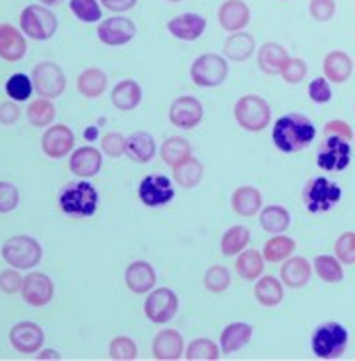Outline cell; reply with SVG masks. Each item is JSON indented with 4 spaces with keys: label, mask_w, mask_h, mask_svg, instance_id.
Here are the masks:
<instances>
[{
    "label": "cell",
    "mask_w": 355,
    "mask_h": 361,
    "mask_svg": "<svg viewBox=\"0 0 355 361\" xmlns=\"http://www.w3.org/2000/svg\"><path fill=\"white\" fill-rule=\"evenodd\" d=\"M315 138V125L307 117L297 115V113L278 118L272 130V140L276 144V148L284 154H293V152L309 148Z\"/></svg>",
    "instance_id": "6da1fadb"
},
{
    "label": "cell",
    "mask_w": 355,
    "mask_h": 361,
    "mask_svg": "<svg viewBox=\"0 0 355 361\" xmlns=\"http://www.w3.org/2000/svg\"><path fill=\"white\" fill-rule=\"evenodd\" d=\"M99 202V195L94 185L87 180H76L66 185L58 195V204L64 214L76 216V218H89L94 216Z\"/></svg>",
    "instance_id": "7a4b0ae2"
},
{
    "label": "cell",
    "mask_w": 355,
    "mask_h": 361,
    "mask_svg": "<svg viewBox=\"0 0 355 361\" xmlns=\"http://www.w3.org/2000/svg\"><path fill=\"white\" fill-rule=\"evenodd\" d=\"M349 334L340 322H323L311 336V348L318 360H338L346 352Z\"/></svg>",
    "instance_id": "3957f363"
},
{
    "label": "cell",
    "mask_w": 355,
    "mask_h": 361,
    "mask_svg": "<svg viewBox=\"0 0 355 361\" xmlns=\"http://www.w3.org/2000/svg\"><path fill=\"white\" fill-rule=\"evenodd\" d=\"M342 198V189L338 183L326 179V177H315L305 185L303 189V202L311 214L328 212L338 204Z\"/></svg>",
    "instance_id": "277c9868"
},
{
    "label": "cell",
    "mask_w": 355,
    "mask_h": 361,
    "mask_svg": "<svg viewBox=\"0 0 355 361\" xmlns=\"http://www.w3.org/2000/svg\"><path fill=\"white\" fill-rule=\"evenodd\" d=\"M235 118L249 133H261L270 125L272 109L268 102L261 95H245L235 103Z\"/></svg>",
    "instance_id": "5b68a950"
},
{
    "label": "cell",
    "mask_w": 355,
    "mask_h": 361,
    "mask_svg": "<svg viewBox=\"0 0 355 361\" xmlns=\"http://www.w3.org/2000/svg\"><path fill=\"white\" fill-rule=\"evenodd\" d=\"M41 257H43L41 245L30 235H14L2 245V259L6 260L10 267L20 268V270L37 267Z\"/></svg>",
    "instance_id": "8992f818"
},
{
    "label": "cell",
    "mask_w": 355,
    "mask_h": 361,
    "mask_svg": "<svg viewBox=\"0 0 355 361\" xmlns=\"http://www.w3.org/2000/svg\"><path fill=\"white\" fill-rule=\"evenodd\" d=\"M229 74V64L225 59L216 53H204L190 64V80L200 87L221 86Z\"/></svg>",
    "instance_id": "52a82bcc"
},
{
    "label": "cell",
    "mask_w": 355,
    "mask_h": 361,
    "mask_svg": "<svg viewBox=\"0 0 355 361\" xmlns=\"http://www.w3.org/2000/svg\"><path fill=\"white\" fill-rule=\"evenodd\" d=\"M20 25L25 35H30L35 41H47L55 35L56 27H58V20L56 16L45 6L39 4H32L22 12L20 16Z\"/></svg>",
    "instance_id": "ba28073f"
},
{
    "label": "cell",
    "mask_w": 355,
    "mask_h": 361,
    "mask_svg": "<svg viewBox=\"0 0 355 361\" xmlns=\"http://www.w3.org/2000/svg\"><path fill=\"white\" fill-rule=\"evenodd\" d=\"M351 161V148L349 142L340 136H326L316 152V165L324 171L340 173L346 169Z\"/></svg>",
    "instance_id": "9c48e42d"
},
{
    "label": "cell",
    "mask_w": 355,
    "mask_h": 361,
    "mask_svg": "<svg viewBox=\"0 0 355 361\" xmlns=\"http://www.w3.org/2000/svg\"><path fill=\"white\" fill-rule=\"evenodd\" d=\"M32 82L35 92L45 97V99H53L63 94L66 87V78H64L63 68L55 63H39L32 72Z\"/></svg>",
    "instance_id": "30bf717a"
},
{
    "label": "cell",
    "mask_w": 355,
    "mask_h": 361,
    "mask_svg": "<svg viewBox=\"0 0 355 361\" xmlns=\"http://www.w3.org/2000/svg\"><path fill=\"white\" fill-rule=\"evenodd\" d=\"M177 309H179V298L169 288H159V290L151 291L144 303V313L156 324H166L171 321L177 314Z\"/></svg>",
    "instance_id": "8fae6325"
},
{
    "label": "cell",
    "mask_w": 355,
    "mask_h": 361,
    "mask_svg": "<svg viewBox=\"0 0 355 361\" xmlns=\"http://www.w3.org/2000/svg\"><path fill=\"white\" fill-rule=\"evenodd\" d=\"M204 117V107L192 95H181L171 103L169 107V121L171 125L182 130H192L194 126L200 125Z\"/></svg>",
    "instance_id": "7c38bea8"
},
{
    "label": "cell",
    "mask_w": 355,
    "mask_h": 361,
    "mask_svg": "<svg viewBox=\"0 0 355 361\" xmlns=\"http://www.w3.org/2000/svg\"><path fill=\"white\" fill-rule=\"evenodd\" d=\"M138 197L148 208H159L173 200L175 189L166 175H148L138 187Z\"/></svg>",
    "instance_id": "4fadbf2b"
},
{
    "label": "cell",
    "mask_w": 355,
    "mask_h": 361,
    "mask_svg": "<svg viewBox=\"0 0 355 361\" xmlns=\"http://www.w3.org/2000/svg\"><path fill=\"white\" fill-rule=\"evenodd\" d=\"M136 25L132 20L125 16H113L103 20L101 25L97 27V37L101 43L109 47H123L128 41L135 39Z\"/></svg>",
    "instance_id": "5bb4252c"
},
{
    "label": "cell",
    "mask_w": 355,
    "mask_h": 361,
    "mask_svg": "<svg viewBox=\"0 0 355 361\" xmlns=\"http://www.w3.org/2000/svg\"><path fill=\"white\" fill-rule=\"evenodd\" d=\"M45 342V334L39 324L32 321L18 322L10 330V344L20 353H35Z\"/></svg>",
    "instance_id": "9a60e30c"
},
{
    "label": "cell",
    "mask_w": 355,
    "mask_h": 361,
    "mask_svg": "<svg viewBox=\"0 0 355 361\" xmlns=\"http://www.w3.org/2000/svg\"><path fill=\"white\" fill-rule=\"evenodd\" d=\"M53 293H55V286L47 274L32 272L27 278H24L22 295H24L25 303H30L32 307L47 305L53 299Z\"/></svg>",
    "instance_id": "2e32d148"
},
{
    "label": "cell",
    "mask_w": 355,
    "mask_h": 361,
    "mask_svg": "<svg viewBox=\"0 0 355 361\" xmlns=\"http://www.w3.org/2000/svg\"><path fill=\"white\" fill-rule=\"evenodd\" d=\"M41 146L49 157L61 159V157L68 156L70 149L74 148V133L64 125L51 126L47 133L43 134Z\"/></svg>",
    "instance_id": "e0dca14e"
},
{
    "label": "cell",
    "mask_w": 355,
    "mask_h": 361,
    "mask_svg": "<svg viewBox=\"0 0 355 361\" xmlns=\"http://www.w3.org/2000/svg\"><path fill=\"white\" fill-rule=\"evenodd\" d=\"M167 32L173 35L175 39L181 41H197L206 32V18L200 14H181L167 22Z\"/></svg>",
    "instance_id": "ac0fdd59"
},
{
    "label": "cell",
    "mask_w": 355,
    "mask_h": 361,
    "mask_svg": "<svg viewBox=\"0 0 355 361\" xmlns=\"http://www.w3.org/2000/svg\"><path fill=\"white\" fill-rule=\"evenodd\" d=\"M218 20L225 32H241L251 22V10L243 0H225L220 6Z\"/></svg>",
    "instance_id": "d6986e66"
},
{
    "label": "cell",
    "mask_w": 355,
    "mask_h": 361,
    "mask_svg": "<svg viewBox=\"0 0 355 361\" xmlns=\"http://www.w3.org/2000/svg\"><path fill=\"white\" fill-rule=\"evenodd\" d=\"M125 280H127L128 290L132 293H138V295H144V293L154 290V286L158 282L156 270L146 260H136L132 264H128L127 272H125Z\"/></svg>",
    "instance_id": "ffe728a7"
},
{
    "label": "cell",
    "mask_w": 355,
    "mask_h": 361,
    "mask_svg": "<svg viewBox=\"0 0 355 361\" xmlns=\"http://www.w3.org/2000/svg\"><path fill=\"white\" fill-rule=\"evenodd\" d=\"M27 51L22 32H18L14 25L0 24V59L8 61V63H18L20 59H24Z\"/></svg>",
    "instance_id": "44dd1931"
},
{
    "label": "cell",
    "mask_w": 355,
    "mask_h": 361,
    "mask_svg": "<svg viewBox=\"0 0 355 361\" xmlns=\"http://www.w3.org/2000/svg\"><path fill=\"white\" fill-rule=\"evenodd\" d=\"M154 357L159 361H175L182 355V336L173 329H166L156 334L151 344Z\"/></svg>",
    "instance_id": "7402d4cb"
},
{
    "label": "cell",
    "mask_w": 355,
    "mask_h": 361,
    "mask_svg": "<svg viewBox=\"0 0 355 361\" xmlns=\"http://www.w3.org/2000/svg\"><path fill=\"white\" fill-rule=\"evenodd\" d=\"M103 165V157L99 149H95L94 146H84L78 148L70 157V169L72 173H76L82 179H89L95 177Z\"/></svg>",
    "instance_id": "603a6c76"
},
{
    "label": "cell",
    "mask_w": 355,
    "mask_h": 361,
    "mask_svg": "<svg viewBox=\"0 0 355 361\" xmlns=\"http://www.w3.org/2000/svg\"><path fill=\"white\" fill-rule=\"evenodd\" d=\"M324 76L334 82V84H344L349 80L351 72H354V61L351 56L344 53V51H332L324 56L323 63Z\"/></svg>",
    "instance_id": "cb8c5ba5"
},
{
    "label": "cell",
    "mask_w": 355,
    "mask_h": 361,
    "mask_svg": "<svg viewBox=\"0 0 355 361\" xmlns=\"http://www.w3.org/2000/svg\"><path fill=\"white\" fill-rule=\"evenodd\" d=\"M256 43L251 33L247 32H235L229 35L223 45V55L228 56L233 63H245L253 56Z\"/></svg>",
    "instance_id": "d4e9b609"
},
{
    "label": "cell",
    "mask_w": 355,
    "mask_h": 361,
    "mask_svg": "<svg viewBox=\"0 0 355 361\" xmlns=\"http://www.w3.org/2000/svg\"><path fill=\"white\" fill-rule=\"evenodd\" d=\"M111 102L120 111H132L136 109L142 102V87L135 80H123L117 86L113 87Z\"/></svg>",
    "instance_id": "484cf974"
},
{
    "label": "cell",
    "mask_w": 355,
    "mask_h": 361,
    "mask_svg": "<svg viewBox=\"0 0 355 361\" xmlns=\"http://www.w3.org/2000/svg\"><path fill=\"white\" fill-rule=\"evenodd\" d=\"M253 336V326L247 322H231L225 330L221 332V352L223 353H235L241 348H245L251 342Z\"/></svg>",
    "instance_id": "4316f807"
},
{
    "label": "cell",
    "mask_w": 355,
    "mask_h": 361,
    "mask_svg": "<svg viewBox=\"0 0 355 361\" xmlns=\"http://www.w3.org/2000/svg\"><path fill=\"white\" fill-rule=\"evenodd\" d=\"M311 262L305 257H293L285 259V264H282V280L287 288H303L311 280Z\"/></svg>",
    "instance_id": "83f0119b"
},
{
    "label": "cell",
    "mask_w": 355,
    "mask_h": 361,
    "mask_svg": "<svg viewBox=\"0 0 355 361\" xmlns=\"http://www.w3.org/2000/svg\"><path fill=\"white\" fill-rule=\"evenodd\" d=\"M256 61H259V66H261V71L264 74H280L285 63L289 61V55L280 43H264L259 49Z\"/></svg>",
    "instance_id": "f1b7e54d"
},
{
    "label": "cell",
    "mask_w": 355,
    "mask_h": 361,
    "mask_svg": "<svg viewBox=\"0 0 355 361\" xmlns=\"http://www.w3.org/2000/svg\"><path fill=\"white\" fill-rule=\"evenodd\" d=\"M231 206L239 216L243 218H253L256 212L262 208V195L261 190L254 189V187H241L233 192L231 197Z\"/></svg>",
    "instance_id": "f546056e"
},
{
    "label": "cell",
    "mask_w": 355,
    "mask_h": 361,
    "mask_svg": "<svg viewBox=\"0 0 355 361\" xmlns=\"http://www.w3.org/2000/svg\"><path fill=\"white\" fill-rule=\"evenodd\" d=\"M109 78L101 68H87L78 76V92L84 97H99V95L107 90Z\"/></svg>",
    "instance_id": "4dcf8cb0"
},
{
    "label": "cell",
    "mask_w": 355,
    "mask_h": 361,
    "mask_svg": "<svg viewBox=\"0 0 355 361\" xmlns=\"http://www.w3.org/2000/svg\"><path fill=\"white\" fill-rule=\"evenodd\" d=\"M254 298L264 307H276L284 299V286L274 276H264L254 288Z\"/></svg>",
    "instance_id": "1f68e13d"
},
{
    "label": "cell",
    "mask_w": 355,
    "mask_h": 361,
    "mask_svg": "<svg viewBox=\"0 0 355 361\" xmlns=\"http://www.w3.org/2000/svg\"><path fill=\"white\" fill-rule=\"evenodd\" d=\"M127 154L138 164H148L156 156V140L148 133H135L127 140Z\"/></svg>",
    "instance_id": "d6a6232c"
},
{
    "label": "cell",
    "mask_w": 355,
    "mask_h": 361,
    "mask_svg": "<svg viewBox=\"0 0 355 361\" xmlns=\"http://www.w3.org/2000/svg\"><path fill=\"white\" fill-rule=\"evenodd\" d=\"M192 154V146L187 138H181V136H171L169 140L163 142L161 146V159L163 164H167L169 167H177L181 165L182 161H187Z\"/></svg>",
    "instance_id": "836d02e7"
},
{
    "label": "cell",
    "mask_w": 355,
    "mask_h": 361,
    "mask_svg": "<svg viewBox=\"0 0 355 361\" xmlns=\"http://www.w3.org/2000/svg\"><path fill=\"white\" fill-rule=\"evenodd\" d=\"M204 175V167L198 161L197 157H189L187 161H182L181 165L173 167V179L177 180V185L182 189H192L197 187L198 183L202 180Z\"/></svg>",
    "instance_id": "e575fe53"
},
{
    "label": "cell",
    "mask_w": 355,
    "mask_h": 361,
    "mask_svg": "<svg viewBox=\"0 0 355 361\" xmlns=\"http://www.w3.org/2000/svg\"><path fill=\"white\" fill-rule=\"evenodd\" d=\"M237 274L241 276L243 280L253 282L259 276L264 272V259L261 252L256 251H243L239 252V259L235 262Z\"/></svg>",
    "instance_id": "d590c367"
},
{
    "label": "cell",
    "mask_w": 355,
    "mask_h": 361,
    "mask_svg": "<svg viewBox=\"0 0 355 361\" xmlns=\"http://www.w3.org/2000/svg\"><path fill=\"white\" fill-rule=\"evenodd\" d=\"M249 241H251L249 229L243 228V226L229 228L223 233V237H221V252H223V257H235L239 252H243Z\"/></svg>",
    "instance_id": "8d00e7d4"
},
{
    "label": "cell",
    "mask_w": 355,
    "mask_h": 361,
    "mask_svg": "<svg viewBox=\"0 0 355 361\" xmlns=\"http://www.w3.org/2000/svg\"><path fill=\"white\" fill-rule=\"evenodd\" d=\"M292 216L282 206H266L261 212V226L268 233H282L289 228Z\"/></svg>",
    "instance_id": "74e56055"
},
{
    "label": "cell",
    "mask_w": 355,
    "mask_h": 361,
    "mask_svg": "<svg viewBox=\"0 0 355 361\" xmlns=\"http://www.w3.org/2000/svg\"><path fill=\"white\" fill-rule=\"evenodd\" d=\"M315 272L318 274L320 280L328 283H338L344 280V270H342V262L336 257L330 255H320L315 259Z\"/></svg>",
    "instance_id": "f35d334b"
},
{
    "label": "cell",
    "mask_w": 355,
    "mask_h": 361,
    "mask_svg": "<svg viewBox=\"0 0 355 361\" xmlns=\"http://www.w3.org/2000/svg\"><path fill=\"white\" fill-rule=\"evenodd\" d=\"M293 251H295V241L292 237L276 235L264 245V259L268 262H282V260L289 259Z\"/></svg>",
    "instance_id": "ab89813d"
},
{
    "label": "cell",
    "mask_w": 355,
    "mask_h": 361,
    "mask_svg": "<svg viewBox=\"0 0 355 361\" xmlns=\"http://www.w3.org/2000/svg\"><path fill=\"white\" fill-rule=\"evenodd\" d=\"M56 109L53 103L45 99V97H41V99H35V102L30 103V107H27V118H30V123L33 126H47L51 125L53 121H55Z\"/></svg>",
    "instance_id": "60d3db41"
},
{
    "label": "cell",
    "mask_w": 355,
    "mask_h": 361,
    "mask_svg": "<svg viewBox=\"0 0 355 361\" xmlns=\"http://www.w3.org/2000/svg\"><path fill=\"white\" fill-rule=\"evenodd\" d=\"M187 360L189 361H216L220 360V348L212 342L210 338H197L194 342H190L187 348Z\"/></svg>",
    "instance_id": "b9f144b4"
},
{
    "label": "cell",
    "mask_w": 355,
    "mask_h": 361,
    "mask_svg": "<svg viewBox=\"0 0 355 361\" xmlns=\"http://www.w3.org/2000/svg\"><path fill=\"white\" fill-rule=\"evenodd\" d=\"M33 92V82L30 76H25L22 72L18 74H12L6 82V94L8 97H12L14 102H25L30 99V95Z\"/></svg>",
    "instance_id": "7bdbcfd3"
},
{
    "label": "cell",
    "mask_w": 355,
    "mask_h": 361,
    "mask_svg": "<svg viewBox=\"0 0 355 361\" xmlns=\"http://www.w3.org/2000/svg\"><path fill=\"white\" fill-rule=\"evenodd\" d=\"M70 10L80 22L94 24L101 20V6L97 0H70Z\"/></svg>",
    "instance_id": "ee69618b"
},
{
    "label": "cell",
    "mask_w": 355,
    "mask_h": 361,
    "mask_svg": "<svg viewBox=\"0 0 355 361\" xmlns=\"http://www.w3.org/2000/svg\"><path fill=\"white\" fill-rule=\"evenodd\" d=\"M109 355L111 360L115 361H132L138 355V348L132 338L128 336H117L111 340L109 344Z\"/></svg>",
    "instance_id": "f6af8a7d"
},
{
    "label": "cell",
    "mask_w": 355,
    "mask_h": 361,
    "mask_svg": "<svg viewBox=\"0 0 355 361\" xmlns=\"http://www.w3.org/2000/svg\"><path fill=\"white\" fill-rule=\"evenodd\" d=\"M229 283H231V274L225 267H212L206 270L204 286L208 291L221 293V291L228 290Z\"/></svg>",
    "instance_id": "bcb514c9"
},
{
    "label": "cell",
    "mask_w": 355,
    "mask_h": 361,
    "mask_svg": "<svg viewBox=\"0 0 355 361\" xmlns=\"http://www.w3.org/2000/svg\"><path fill=\"white\" fill-rule=\"evenodd\" d=\"M334 252L342 264H355V231L342 233L334 245Z\"/></svg>",
    "instance_id": "7dc6e473"
},
{
    "label": "cell",
    "mask_w": 355,
    "mask_h": 361,
    "mask_svg": "<svg viewBox=\"0 0 355 361\" xmlns=\"http://www.w3.org/2000/svg\"><path fill=\"white\" fill-rule=\"evenodd\" d=\"M282 78L287 82V84H299L303 82V78L307 76V63L303 59H292L285 63V66L282 68Z\"/></svg>",
    "instance_id": "c3c4849f"
},
{
    "label": "cell",
    "mask_w": 355,
    "mask_h": 361,
    "mask_svg": "<svg viewBox=\"0 0 355 361\" xmlns=\"http://www.w3.org/2000/svg\"><path fill=\"white\" fill-rule=\"evenodd\" d=\"M101 148L109 157H120L127 152V138L118 133H107L101 138Z\"/></svg>",
    "instance_id": "681fc988"
},
{
    "label": "cell",
    "mask_w": 355,
    "mask_h": 361,
    "mask_svg": "<svg viewBox=\"0 0 355 361\" xmlns=\"http://www.w3.org/2000/svg\"><path fill=\"white\" fill-rule=\"evenodd\" d=\"M309 12L316 22H330L336 14V2L334 0H311Z\"/></svg>",
    "instance_id": "f907efd6"
},
{
    "label": "cell",
    "mask_w": 355,
    "mask_h": 361,
    "mask_svg": "<svg viewBox=\"0 0 355 361\" xmlns=\"http://www.w3.org/2000/svg\"><path fill=\"white\" fill-rule=\"evenodd\" d=\"M20 202V192L12 183H0V214L12 212Z\"/></svg>",
    "instance_id": "816d5d0a"
},
{
    "label": "cell",
    "mask_w": 355,
    "mask_h": 361,
    "mask_svg": "<svg viewBox=\"0 0 355 361\" xmlns=\"http://www.w3.org/2000/svg\"><path fill=\"white\" fill-rule=\"evenodd\" d=\"M309 97L318 105L328 103L332 99V90L326 78H315L309 84Z\"/></svg>",
    "instance_id": "f5cc1de1"
},
{
    "label": "cell",
    "mask_w": 355,
    "mask_h": 361,
    "mask_svg": "<svg viewBox=\"0 0 355 361\" xmlns=\"http://www.w3.org/2000/svg\"><path fill=\"white\" fill-rule=\"evenodd\" d=\"M22 286H24V278L16 270H4L0 274V290L4 293H16L22 290Z\"/></svg>",
    "instance_id": "db71d44e"
},
{
    "label": "cell",
    "mask_w": 355,
    "mask_h": 361,
    "mask_svg": "<svg viewBox=\"0 0 355 361\" xmlns=\"http://www.w3.org/2000/svg\"><path fill=\"white\" fill-rule=\"evenodd\" d=\"M324 134L326 136H340V138H344L347 142L351 140V136H354V133H351V128H349L346 121H330V123H326Z\"/></svg>",
    "instance_id": "11a10c76"
},
{
    "label": "cell",
    "mask_w": 355,
    "mask_h": 361,
    "mask_svg": "<svg viewBox=\"0 0 355 361\" xmlns=\"http://www.w3.org/2000/svg\"><path fill=\"white\" fill-rule=\"evenodd\" d=\"M18 118H20V107L16 103H0V123L2 125H14Z\"/></svg>",
    "instance_id": "9f6ffc18"
},
{
    "label": "cell",
    "mask_w": 355,
    "mask_h": 361,
    "mask_svg": "<svg viewBox=\"0 0 355 361\" xmlns=\"http://www.w3.org/2000/svg\"><path fill=\"white\" fill-rule=\"evenodd\" d=\"M138 0H101V4L111 12H128L136 6Z\"/></svg>",
    "instance_id": "6f0895ef"
},
{
    "label": "cell",
    "mask_w": 355,
    "mask_h": 361,
    "mask_svg": "<svg viewBox=\"0 0 355 361\" xmlns=\"http://www.w3.org/2000/svg\"><path fill=\"white\" fill-rule=\"evenodd\" d=\"M37 360H61V353L55 350H45V352H39Z\"/></svg>",
    "instance_id": "680465c9"
},
{
    "label": "cell",
    "mask_w": 355,
    "mask_h": 361,
    "mask_svg": "<svg viewBox=\"0 0 355 361\" xmlns=\"http://www.w3.org/2000/svg\"><path fill=\"white\" fill-rule=\"evenodd\" d=\"M41 2H43L45 6H56V4H61L63 0H41Z\"/></svg>",
    "instance_id": "91938a15"
},
{
    "label": "cell",
    "mask_w": 355,
    "mask_h": 361,
    "mask_svg": "<svg viewBox=\"0 0 355 361\" xmlns=\"http://www.w3.org/2000/svg\"><path fill=\"white\" fill-rule=\"evenodd\" d=\"M167 2H182V0H167Z\"/></svg>",
    "instance_id": "94428289"
}]
</instances>
